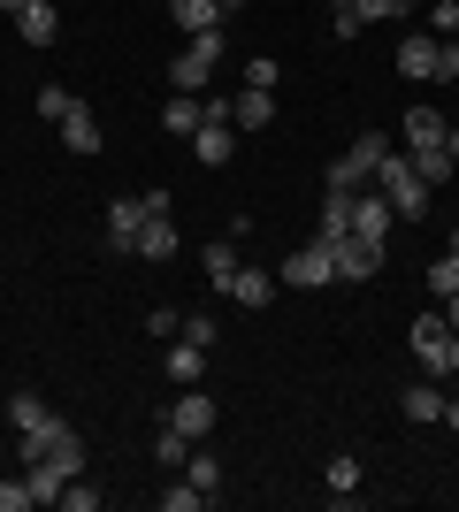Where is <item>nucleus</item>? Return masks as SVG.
Returning a JSON list of instances; mask_svg holds the SVG:
<instances>
[{
  "label": "nucleus",
  "instance_id": "obj_22",
  "mask_svg": "<svg viewBox=\"0 0 459 512\" xmlns=\"http://www.w3.org/2000/svg\"><path fill=\"white\" fill-rule=\"evenodd\" d=\"M62 138H69V153H100V123H92V107H69Z\"/></svg>",
  "mask_w": 459,
  "mask_h": 512
},
{
  "label": "nucleus",
  "instance_id": "obj_43",
  "mask_svg": "<svg viewBox=\"0 0 459 512\" xmlns=\"http://www.w3.org/2000/svg\"><path fill=\"white\" fill-rule=\"evenodd\" d=\"M444 153H452V161H459V123H452V130H444Z\"/></svg>",
  "mask_w": 459,
  "mask_h": 512
},
{
  "label": "nucleus",
  "instance_id": "obj_32",
  "mask_svg": "<svg viewBox=\"0 0 459 512\" xmlns=\"http://www.w3.org/2000/svg\"><path fill=\"white\" fill-rule=\"evenodd\" d=\"M207 505V490H192V482H169V490H161V512H199Z\"/></svg>",
  "mask_w": 459,
  "mask_h": 512
},
{
  "label": "nucleus",
  "instance_id": "obj_14",
  "mask_svg": "<svg viewBox=\"0 0 459 512\" xmlns=\"http://www.w3.org/2000/svg\"><path fill=\"white\" fill-rule=\"evenodd\" d=\"M230 123H238V130H268V123H276V92H253V85H245L238 100H230Z\"/></svg>",
  "mask_w": 459,
  "mask_h": 512
},
{
  "label": "nucleus",
  "instance_id": "obj_18",
  "mask_svg": "<svg viewBox=\"0 0 459 512\" xmlns=\"http://www.w3.org/2000/svg\"><path fill=\"white\" fill-rule=\"evenodd\" d=\"M230 299L238 306H268L276 299V276H268V268H238V276H230Z\"/></svg>",
  "mask_w": 459,
  "mask_h": 512
},
{
  "label": "nucleus",
  "instance_id": "obj_37",
  "mask_svg": "<svg viewBox=\"0 0 459 512\" xmlns=\"http://www.w3.org/2000/svg\"><path fill=\"white\" fill-rule=\"evenodd\" d=\"M429 31H437V39H452V31H459V0H437V8H429Z\"/></svg>",
  "mask_w": 459,
  "mask_h": 512
},
{
  "label": "nucleus",
  "instance_id": "obj_21",
  "mask_svg": "<svg viewBox=\"0 0 459 512\" xmlns=\"http://www.w3.org/2000/svg\"><path fill=\"white\" fill-rule=\"evenodd\" d=\"M199 375H207V344H184V337H176V352H169V383L192 390Z\"/></svg>",
  "mask_w": 459,
  "mask_h": 512
},
{
  "label": "nucleus",
  "instance_id": "obj_24",
  "mask_svg": "<svg viewBox=\"0 0 459 512\" xmlns=\"http://www.w3.org/2000/svg\"><path fill=\"white\" fill-rule=\"evenodd\" d=\"M8 421H16L23 436H31V428H46L54 413H46V398H39V390H16V398H8Z\"/></svg>",
  "mask_w": 459,
  "mask_h": 512
},
{
  "label": "nucleus",
  "instance_id": "obj_49",
  "mask_svg": "<svg viewBox=\"0 0 459 512\" xmlns=\"http://www.w3.org/2000/svg\"><path fill=\"white\" fill-rule=\"evenodd\" d=\"M452 39H459V31H452Z\"/></svg>",
  "mask_w": 459,
  "mask_h": 512
},
{
  "label": "nucleus",
  "instance_id": "obj_2",
  "mask_svg": "<svg viewBox=\"0 0 459 512\" xmlns=\"http://www.w3.org/2000/svg\"><path fill=\"white\" fill-rule=\"evenodd\" d=\"M31 459H46L62 482H77V474H85V436H77V428H62V421H46V428H31V436H23V467H31Z\"/></svg>",
  "mask_w": 459,
  "mask_h": 512
},
{
  "label": "nucleus",
  "instance_id": "obj_7",
  "mask_svg": "<svg viewBox=\"0 0 459 512\" xmlns=\"http://www.w3.org/2000/svg\"><path fill=\"white\" fill-rule=\"evenodd\" d=\"M444 344H452V321L444 314H414V367L444 375Z\"/></svg>",
  "mask_w": 459,
  "mask_h": 512
},
{
  "label": "nucleus",
  "instance_id": "obj_16",
  "mask_svg": "<svg viewBox=\"0 0 459 512\" xmlns=\"http://www.w3.org/2000/svg\"><path fill=\"white\" fill-rule=\"evenodd\" d=\"M230 138H238V123H199L192 130V153L207 161V169H222V161H230Z\"/></svg>",
  "mask_w": 459,
  "mask_h": 512
},
{
  "label": "nucleus",
  "instance_id": "obj_5",
  "mask_svg": "<svg viewBox=\"0 0 459 512\" xmlns=\"http://www.w3.org/2000/svg\"><path fill=\"white\" fill-rule=\"evenodd\" d=\"M284 276L299 283V291H322V283H337V237H314V245H299Z\"/></svg>",
  "mask_w": 459,
  "mask_h": 512
},
{
  "label": "nucleus",
  "instance_id": "obj_35",
  "mask_svg": "<svg viewBox=\"0 0 459 512\" xmlns=\"http://www.w3.org/2000/svg\"><path fill=\"white\" fill-rule=\"evenodd\" d=\"M146 329H153V337H161V344H169L176 329H184V314H176V306H153V314H146Z\"/></svg>",
  "mask_w": 459,
  "mask_h": 512
},
{
  "label": "nucleus",
  "instance_id": "obj_3",
  "mask_svg": "<svg viewBox=\"0 0 459 512\" xmlns=\"http://www.w3.org/2000/svg\"><path fill=\"white\" fill-rule=\"evenodd\" d=\"M383 153H391V138H383V130H360V138H352V153H337V161H329V184H322V192H368V176H375V161H383Z\"/></svg>",
  "mask_w": 459,
  "mask_h": 512
},
{
  "label": "nucleus",
  "instance_id": "obj_48",
  "mask_svg": "<svg viewBox=\"0 0 459 512\" xmlns=\"http://www.w3.org/2000/svg\"><path fill=\"white\" fill-rule=\"evenodd\" d=\"M452 253H459V230H452Z\"/></svg>",
  "mask_w": 459,
  "mask_h": 512
},
{
  "label": "nucleus",
  "instance_id": "obj_34",
  "mask_svg": "<svg viewBox=\"0 0 459 512\" xmlns=\"http://www.w3.org/2000/svg\"><path fill=\"white\" fill-rule=\"evenodd\" d=\"M276 77H284V69L268 62V54H261V62H245V85H253V92H276Z\"/></svg>",
  "mask_w": 459,
  "mask_h": 512
},
{
  "label": "nucleus",
  "instance_id": "obj_20",
  "mask_svg": "<svg viewBox=\"0 0 459 512\" xmlns=\"http://www.w3.org/2000/svg\"><path fill=\"white\" fill-rule=\"evenodd\" d=\"M169 16H176V31H215L222 0H169Z\"/></svg>",
  "mask_w": 459,
  "mask_h": 512
},
{
  "label": "nucleus",
  "instance_id": "obj_8",
  "mask_svg": "<svg viewBox=\"0 0 459 512\" xmlns=\"http://www.w3.org/2000/svg\"><path fill=\"white\" fill-rule=\"evenodd\" d=\"M391 199L383 192H352V237H375V245H383V237H391Z\"/></svg>",
  "mask_w": 459,
  "mask_h": 512
},
{
  "label": "nucleus",
  "instance_id": "obj_15",
  "mask_svg": "<svg viewBox=\"0 0 459 512\" xmlns=\"http://www.w3.org/2000/svg\"><path fill=\"white\" fill-rule=\"evenodd\" d=\"M444 130H452V123H444L437 107H406V153H421V146H444Z\"/></svg>",
  "mask_w": 459,
  "mask_h": 512
},
{
  "label": "nucleus",
  "instance_id": "obj_9",
  "mask_svg": "<svg viewBox=\"0 0 459 512\" xmlns=\"http://www.w3.org/2000/svg\"><path fill=\"white\" fill-rule=\"evenodd\" d=\"M169 428H184V436H192V444H199V436H207V428H215V398H207V390H184V398H176V406H169Z\"/></svg>",
  "mask_w": 459,
  "mask_h": 512
},
{
  "label": "nucleus",
  "instance_id": "obj_33",
  "mask_svg": "<svg viewBox=\"0 0 459 512\" xmlns=\"http://www.w3.org/2000/svg\"><path fill=\"white\" fill-rule=\"evenodd\" d=\"M161 467H184V459H192V436H184V428H161Z\"/></svg>",
  "mask_w": 459,
  "mask_h": 512
},
{
  "label": "nucleus",
  "instance_id": "obj_17",
  "mask_svg": "<svg viewBox=\"0 0 459 512\" xmlns=\"http://www.w3.org/2000/svg\"><path fill=\"white\" fill-rule=\"evenodd\" d=\"M161 123H169V138H192L207 115H199V92H169V107H161Z\"/></svg>",
  "mask_w": 459,
  "mask_h": 512
},
{
  "label": "nucleus",
  "instance_id": "obj_47",
  "mask_svg": "<svg viewBox=\"0 0 459 512\" xmlns=\"http://www.w3.org/2000/svg\"><path fill=\"white\" fill-rule=\"evenodd\" d=\"M230 8H245V0H222V16H230Z\"/></svg>",
  "mask_w": 459,
  "mask_h": 512
},
{
  "label": "nucleus",
  "instance_id": "obj_36",
  "mask_svg": "<svg viewBox=\"0 0 459 512\" xmlns=\"http://www.w3.org/2000/svg\"><path fill=\"white\" fill-rule=\"evenodd\" d=\"M39 497H31V482H0V512H31Z\"/></svg>",
  "mask_w": 459,
  "mask_h": 512
},
{
  "label": "nucleus",
  "instance_id": "obj_38",
  "mask_svg": "<svg viewBox=\"0 0 459 512\" xmlns=\"http://www.w3.org/2000/svg\"><path fill=\"white\" fill-rule=\"evenodd\" d=\"M360 23H383V16H398V0H345Z\"/></svg>",
  "mask_w": 459,
  "mask_h": 512
},
{
  "label": "nucleus",
  "instance_id": "obj_13",
  "mask_svg": "<svg viewBox=\"0 0 459 512\" xmlns=\"http://www.w3.org/2000/svg\"><path fill=\"white\" fill-rule=\"evenodd\" d=\"M16 31H23V46H54L62 39V16H54V0H31L16 16Z\"/></svg>",
  "mask_w": 459,
  "mask_h": 512
},
{
  "label": "nucleus",
  "instance_id": "obj_44",
  "mask_svg": "<svg viewBox=\"0 0 459 512\" xmlns=\"http://www.w3.org/2000/svg\"><path fill=\"white\" fill-rule=\"evenodd\" d=\"M444 321H452V329H459V291H452V299H444Z\"/></svg>",
  "mask_w": 459,
  "mask_h": 512
},
{
  "label": "nucleus",
  "instance_id": "obj_10",
  "mask_svg": "<svg viewBox=\"0 0 459 512\" xmlns=\"http://www.w3.org/2000/svg\"><path fill=\"white\" fill-rule=\"evenodd\" d=\"M138 222H146V199H108V253H131Z\"/></svg>",
  "mask_w": 459,
  "mask_h": 512
},
{
  "label": "nucleus",
  "instance_id": "obj_19",
  "mask_svg": "<svg viewBox=\"0 0 459 512\" xmlns=\"http://www.w3.org/2000/svg\"><path fill=\"white\" fill-rule=\"evenodd\" d=\"M406 421H414V428L444 421V390L437 383H406Z\"/></svg>",
  "mask_w": 459,
  "mask_h": 512
},
{
  "label": "nucleus",
  "instance_id": "obj_11",
  "mask_svg": "<svg viewBox=\"0 0 459 512\" xmlns=\"http://www.w3.org/2000/svg\"><path fill=\"white\" fill-rule=\"evenodd\" d=\"M131 253H138V260H169V253H176V222H169V214H146V222H138V237H131Z\"/></svg>",
  "mask_w": 459,
  "mask_h": 512
},
{
  "label": "nucleus",
  "instance_id": "obj_31",
  "mask_svg": "<svg viewBox=\"0 0 459 512\" xmlns=\"http://www.w3.org/2000/svg\"><path fill=\"white\" fill-rule=\"evenodd\" d=\"M184 482H192V490H207V497H215L222 467H215V459H207V451H192V459H184Z\"/></svg>",
  "mask_w": 459,
  "mask_h": 512
},
{
  "label": "nucleus",
  "instance_id": "obj_28",
  "mask_svg": "<svg viewBox=\"0 0 459 512\" xmlns=\"http://www.w3.org/2000/svg\"><path fill=\"white\" fill-rule=\"evenodd\" d=\"M23 482H31V497H39V505H62V474L46 467V459H31V467H23Z\"/></svg>",
  "mask_w": 459,
  "mask_h": 512
},
{
  "label": "nucleus",
  "instance_id": "obj_6",
  "mask_svg": "<svg viewBox=\"0 0 459 512\" xmlns=\"http://www.w3.org/2000/svg\"><path fill=\"white\" fill-rule=\"evenodd\" d=\"M375 268H383V245H375V237H337V283H368Z\"/></svg>",
  "mask_w": 459,
  "mask_h": 512
},
{
  "label": "nucleus",
  "instance_id": "obj_26",
  "mask_svg": "<svg viewBox=\"0 0 459 512\" xmlns=\"http://www.w3.org/2000/svg\"><path fill=\"white\" fill-rule=\"evenodd\" d=\"M360 497V459H329V505H352Z\"/></svg>",
  "mask_w": 459,
  "mask_h": 512
},
{
  "label": "nucleus",
  "instance_id": "obj_39",
  "mask_svg": "<svg viewBox=\"0 0 459 512\" xmlns=\"http://www.w3.org/2000/svg\"><path fill=\"white\" fill-rule=\"evenodd\" d=\"M176 337H184V344H215V321H207V314H184V329H176Z\"/></svg>",
  "mask_w": 459,
  "mask_h": 512
},
{
  "label": "nucleus",
  "instance_id": "obj_46",
  "mask_svg": "<svg viewBox=\"0 0 459 512\" xmlns=\"http://www.w3.org/2000/svg\"><path fill=\"white\" fill-rule=\"evenodd\" d=\"M398 16H414V0H398Z\"/></svg>",
  "mask_w": 459,
  "mask_h": 512
},
{
  "label": "nucleus",
  "instance_id": "obj_23",
  "mask_svg": "<svg viewBox=\"0 0 459 512\" xmlns=\"http://www.w3.org/2000/svg\"><path fill=\"white\" fill-rule=\"evenodd\" d=\"M406 161H414V176H421V184H452V169H459V161H452L444 146H421V153H406Z\"/></svg>",
  "mask_w": 459,
  "mask_h": 512
},
{
  "label": "nucleus",
  "instance_id": "obj_30",
  "mask_svg": "<svg viewBox=\"0 0 459 512\" xmlns=\"http://www.w3.org/2000/svg\"><path fill=\"white\" fill-rule=\"evenodd\" d=\"M429 291H437V299H452V291H459V253H452V245H444L437 268H429Z\"/></svg>",
  "mask_w": 459,
  "mask_h": 512
},
{
  "label": "nucleus",
  "instance_id": "obj_12",
  "mask_svg": "<svg viewBox=\"0 0 459 512\" xmlns=\"http://www.w3.org/2000/svg\"><path fill=\"white\" fill-rule=\"evenodd\" d=\"M398 69H406V77H437V31H406V46H398Z\"/></svg>",
  "mask_w": 459,
  "mask_h": 512
},
{
  "label": "nucleus",
  "instance_id": "obj_4",
  "mask_svg": "<svg viewBox=\"0 0 459 512\" xmlns=\"http://www.w3.org/2000/svg\"><path fill=\"white\" fill-rule=\"evenodd\" d=\"M215 62H222V23H215V31H192V46L169 62V92H207Z\"/></svg>",
  "mask_w": 459,
  "mask_h": 512
},
{
  "label": "nucleus",
  "instance_id": "obj_40",
  "mask_svg": "<svg viewBox=\"0 0 459 512\" xmlns=\"http://www.w3.org/2000/svg\"><path fill=\"white\" fill-rule=\"evenodd\" d=\"M62 505H69V512H92V505H100V490H85V482H62Z\"/></svg>",
  "mask_w": 459,
  "mask_h": 512
},
{
  "label": "nucleus",
  "instance_id": "obj_25",
  "mask_svg": "<svg viewBox=\"0 0 459 512\" xmlns=\"http://www.w3.org/2000/svg\"><path fill=\"white\" fill-rule=\"evenodd\" d=\"M245 260H238V245H230V237H222V245H207V283H215V291H230V276H238Z\"/></svg>",
  "mask_w": 459,
  "mask_h": 512
},
{
  "label": "nucleus",
  "instance_id": "obj_41",
  "mask_svg": "<svg viewBox=\"0 0 459 512\" xmlns=\"http://www.w3.org/2000/svg\"><path fill=\"white\" fill-rule=\"evenodd\" d=\"M437 77H459V39H437Z\"/></svg>",
  "mask_w": 459,
  "mask_h": 512
},
{
  "label": "nucleus",
  "instance_id": "obj_29",
  "mask_svg": "<svg viewBox=\"0 0 459 512\" xmlns=\"http://www.w3.org/2000/svg\"><path fill=\"white\" fill-rule=\"evenodd\" d=\"M69 107H85V100H77L69 85H39V115H46V123H62Z\"/></svg>",
  "mask_w": 459,
  "mask_h": 512
},
{
  "label": "nucleus",
  "instance_id": "obj_42",
  "mask_svg": "<svg viewBox=\"0 0 459 512\" xmlns=\"http://www.w3.org/2000/svg\"><path fill=\"white\" fill-rule=\"evenodd\" d=\"M444 375H459V329H452V344H444Z\"/></svg>",
  "mask_w": 459,
  "mask_h": 512
},
{
  "label": "nucleus",
  "instance_id": "obj_1",
  "mask_svg": "<svg viewBox=\"0 0 459 512\" xmlns=\"http://www.w3.org/2000/svg\"><path fill=\"white\" fill-rule=\"evenodd\" d=\"M368 184H375L383 199H391V214H398V222H421V214H429V184L414 176V161H406L398 146L383 153V161H375V176H368Z\"/></svg>",
  "mask_w": 459,
  "mask_h": 512
},
{
  "label": "nucleus",
  "instance_id": "obj_27",
  "mask_svg": "<svg viewBox=\"0 0 459 512\" xmlns=\"http://www.w3.org/2000/svg\"><path fill=\"white\" fill-rule=\"evenodd\" d=\"M352 230V192H322V230L314 237H345Z\"/></svg>",
  "mask_w": 459,
  "mask_h": 512
},
{
  "label": "nucleus",
  "instance_id": "obj_45",
  "mask_svg": "<svg viewBox=\"0 0 459 512\" xmlns=\"http://www.w3.org/2000/svg\"><path fill=\"white\" fill-rule=\"evenodd\" d=\"M23 8H31V0H0V16H23Z\"/></svg>",
  "mask_w": 459,
  "mask_h": 512
}]
</instances>
